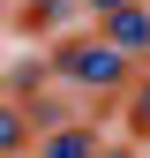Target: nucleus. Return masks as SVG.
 <instances>
[{
	"instance_id": "1",
	"label": "nucleus",
	"mask_w": 150,
	"mask_h": 158,
	"mask_svg": "<svg viewBox=\"0 0 150 158\" xmlns=\"http://www.w3.org/2000/svg\"><path fill=\"white\" fill-rule=\"evenodd\" d=\"M60 75L83 83V90H112V83H128V53L105 45V38H68L60 45Z\"/></svg>"
},
{
	"instance_id": "7",
	"label": "nucleus",
	"mask_w": 150,
	"mask_h": 158,
	"mask_svg": "<svg viewBox=\"0 0 150 158\" xmlns=\"http://www.w3.org/2000/svg\"><path fill=\"white\" fill-rule=\"evenodd\" d=\"M90 158H135V151H90Z\"/></svg>"
},
{
	"instance_id": "4",
	"label": "nucleus",
	"mask_w": 150,
	"mask_h": 158,
	"mask_svg": "<svg viewBox=\"0 0 150 158\" xmlns=\"http://www.w3.org/2000/svg\"><path fill=\"white\" fill-rule=\"evenodd\" d=\"M23 143H30V113L23 106H0V158H15Z\"/></svg>"
},
{
	"instance_id": "6",
	"label": "nucleus",
	"mask_w": 150,
	"mask_h": 158,
	"mask_svg": "<svg viewBox=\"0 0 150 158\" xmlns=\"http://www.w3.org/2000/svg\"><path fill=\"white\" fill-rule=\"evenodd\" d=\"M83 8H90V15H105V8H128V0H83Z\"/></svg>"
},
{
	"instance_id": "5",
	"label": "nucleus",
	"mask_w": 150,
	"mask_h": 158,
	"mask_svg": "<svg viewBox=\"0 0 150 158\" xmlns=\"http://www.w3.org/2000/svg\"><path fill=\"white\" fill-rule=\"evenodd\" d=\"M128 113H135V135H150V83L135 90V106H128Z\"/></svg>"
},
{
	"instance_id": "8",
	"label": "nucleus",
	"mask_w": 150,
	"mask_h": 158,
	"mask_svg": "<svg viewBox=\"0 0 150 158\" xmlns=\"http://www.w3.org/2000/svg\"><path fill=\"white\" fill-rule=\"evenodd\" d=\"M30 8H45V0H30Z\"/></svg>"
},
{
	"instance_id": "9",
	"label": "nucleus",
	"mask_w": 150,
	"mask_h": 158,
	"mask_svg": "<svg viewBox=\"0 0 150 158\" xmlns=\"http://www.w3.org/2000/svg\"><path fill=\"white\" fill-rule=\"evenodd\" d=\"M0 83H8V75H0Z\"/></svg>"
},
{
	"instance_id": "2",
	"label": "nucleus",
	"mask_w": 150,
	"mask_h": 158,
	"mask_svg": "<svg viewBox=\"0 0 150 158\" xmlns=\"http://www.w3.org/2000/svg\"><path fill=\"white\" fill-rule=\"evenodd\" d=\"M105 45H120V53H150V8L143 0H128V8H105Z\"/></svg>"
},
{
	"instance_id": "3",
	"label": "nucleus",
	"mask_w": 150,
	"mask_h": 158,
	"mask_svg": "<svg viewBox=\"0 0 150 158\" xmlns=\"http://www.w3.org/2000/svg\"><path fill=\"white\" fill-rule=\"evenodd\" d=\"M90 151H98L90 128H53V135H45V158H90Z\"/></svg>"
}]
</instances>
